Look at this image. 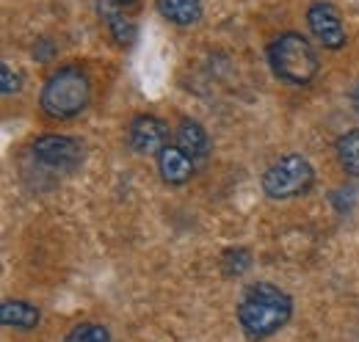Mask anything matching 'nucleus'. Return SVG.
Wrapping results in <instances>:
<instances>
[{"label":"nucleus","mask_w":359,"mask_h":342,"mask_svg":"<svg viewBox=\"0 0 359 342\" xmlns=\"http://www.w3.org/2000/svg\"><path fill=\"white\" fill-rule=\"evenodd\" d=\"M290 317L293 299L271 282L249 285L238 301V323L249 340H269L290 323Z\"/></svg>","instance_id":"1"},{"label":"nucleus","mask_w":359,"mask_h":342,"mask_svg":"<svg viewBox=\"0 0 359 342\" xmlns=\"http://www.w3.org/2000/svg\"><path fill=\"white\" fill-rule=\"evenodd\" d=\"M91 100V81L89 72L81 64H67L58 67L42 86V97L39 105L50 119L67 122L81 116L89 108Z\"/></svg>","instance_id":"2"},{"label":"nucleus","mask_w":359,"mask_h":342,"mask_svg":"<svg viewBox=\"0 0 359 342\" xmlns=\"http://www.w3.org/2000/svg\"><path fill=\"white\" fill-rule=\"evenodd\" d=\"M269 64L279 81L290 86H307L315 81L320 61L307 36L287 31L269 44Z\"/></svg>","instance_id":"3"},{"label":"nucleus","mask_w":359,"mask_h":342,"mask_svg":"<svg viewBox=\"0 0 359 342\" xmlns=\"http://www.w3.org/2000/svg\"><path fill=\"white\" fill-rule=\"evenodd\" d=\"M315 182V169L313 163L299 155V152H290V155H282L276 163H271L269 169L263 171V191L269 199L276 202H287V199H296V196H304Z\"/></svg>","instance_id":"4"},{"label":"nucleus","mask_w":359,"mask_h":342,"mask_svg":"<svg viewBox=\"0 0 359 342\" xmlns=\"http://www.w3.org/2000/svg\"><path fill=\"white\" fill-rule=\"evenodd\" d=\"M31 152L42 166H47L50 171H58V174L75 171L83 163V146H81V141H75L69 135H55V132L39 135L34 141Z\"/></svg>","instance_id":"5"},{"label":"nucleus","mask_w":359,"mask_h":342,"mask_svg":"<svg viewBox=\"0 0 359 342\" xmlns=\"http://www.w3.org/2000/svg\"><path fill=\"white\" fill-rule=\"evenodd\" d=\"M307 25H310L315 39L323 44L326 50H343L348 44L343 14L329 0H315L313 6L307 8Z\"/></svg>","instance_id":"6"},{"label":"nucleus","mask_w":359,"mask_h":342,"mask_svg":"<svg viewBox=\"0 0 359 342\" xmlns=\"http://www.w3.org/2000/svg\"><path fill=\"white\" fill-rule=\"evenodd\" d=\"M128 144L135 155H161L169 146V128L152 114H138L128 125Z\"/></svg>","instance_id":"7"},{"label":"nucleus","mask_w":359,"mask_h":342,"mask_svg":"<svg viewBox=\"0 0 359 342\" xmlns=\"http://www.w3.org/2000/svg\"><path fill=\"white\" fill-rule=\"evenodd\" d=\"M158 171L166 185H185V182H191V177L196 171V160L188 152H182L177 144H169L158 155Z\"/></svg>","instance_id":"8"},{"label":"nucleus","mask_w":359,"mask_h":342,"mask_svg":"<svg viewBox=\"0 0 359 342\" xmlns=\"http://www.w3.org/2000/svg\"><path fill=\"white\" fill-rule=\"evenodd\" d=\"M177 146L182 152H188L196 163H205L210 155V135L194 119H182L177 128Z\"/></svg>","instance_id":"9"},{"label":"nucleus","mask_w":359,"mask_h":342,"mask_svg":"<svg viewBox=\"0 0 359 342\" xmlns=\"http://www.w3.org/2000/svg\"><path fill=\"white\" fill-rule=\"evenodd\" d=\"M39 320H42V309L28 301H3L0 303V323L6 329L31 331L39 326Z\"/></svg>","instance_id":"10"},{"label":"nucleus","mask_w":359,"mask_h":342,"mask_svg":"<svg viewBox=\"0 0 359 342\" xmlns=\"http://www.w3.org/2000/svg\"><path fill=\"white\" fill-rule=\"evenodd\" d=\"M161 14L180 28L196 25L202 20V0H158Z\"/></svg>","instance_id":"11"},{"label":"nucleus","mask_w":359,"mask_h":342,"mask_svg":"<svg viewBox=\"0 0 359 342\" xmlns=\"http://www.w3.org/2000/svg\"><path fill=\"white\" fill-rule=\"evenodd\" d=\"M334 152H337V163L343 166V171L359 177V128L343 132L334 144Z\"/></svg>","instance_id":"12"},{"label":"nucleus","mask_w":359,"mask_h":342,"mask_svg":"<svg viewBox=\"0 0 359 342\" xmlns=\"http://www.w3.org/2000/svg\"><path fill=\"white\" fill-rule=\"evenodd\" d=\"M105 20H108V31H111V39L119 44V47H130L135 42V25L119 11H111L105 8Z\"/></svg>","instance_id":"13"},{"label":"nucleus","mask_w":359,"mask_h":342,"mask_svg":"<svg viewBox=\"0 0 359 342\" xmlns=\"http://www.w3.org/2000/svg\"><path fill=\"white\" fill-rule=\"evenodd\" d=\"M249 268H252V252L243 249V246L226 249L224 256H222V271H224V276H229V279L243 276Z\"/></svg>","instance_id":"14"},{"label":"nucleus","mask_w":359,"mask_h":342,"mask_svg":"<svg viewBox=\"0 0 359 342\" xmlns=\"http://www.w3.org/2000/svg\"><path fill=\"white\" fill-rule=\"evenodd\" d=\"M64 342H111V334L100 323H81L64 337Z\"/></svg>","instance_id":"15"},{"label":"nucleus","mask_w":359,"mask_h":342,"mask_svg":"<svg viewBox=\"0 0 359 342\" xmlns=\"http://www.w3.org/2000/svg\"><path fill=\"white\" fill-rule=\"evenodd\" d=\"M0 91H3L6 97L22 91V75H20L17 69H11L8 64H0Z\"/></svg>","instance_id":"16"},{"label":"nucleus","mask_w":359,"mask_h":342,"mask_svg":"<svg viewBox=\"0 0 359 342\" xmlns=\"http://www.w3.org/2000/svg\"><path fill=\"white\" fill-rule=\"evenodd\" d=\"M55 55V44L50 42V39H39V42L34 44V58L36 61H50Z\"/></svg>","instance_id":"17"},{"label":"nucleus","mask_w":359,"mask_h":342,"mask_svg":"<svg viewBox=\"0 0 359 342\" xmlns=\"http://www.w3.org/2000/svg\"><path fill=\"white\" fill-rule=\"evenodd\" d=\"M351 102H354V111L359 114V78L357 83H354V88H351Z\"/></svg>","instance_id":"18"},{"label":"nucleus","mask_w":359,"mask_h":342,"mask_svg":"<svg viewBox=\"0 0 359 342\" xmlns=\"http://www.w3.org/2000/svg\"><path fill=\"white\" fill-rule=\"evenodd\" d=\"M111 3H116V6H130V3H135V0H111Z\"/></svg>","instance_id":"19"}]
</instances>
